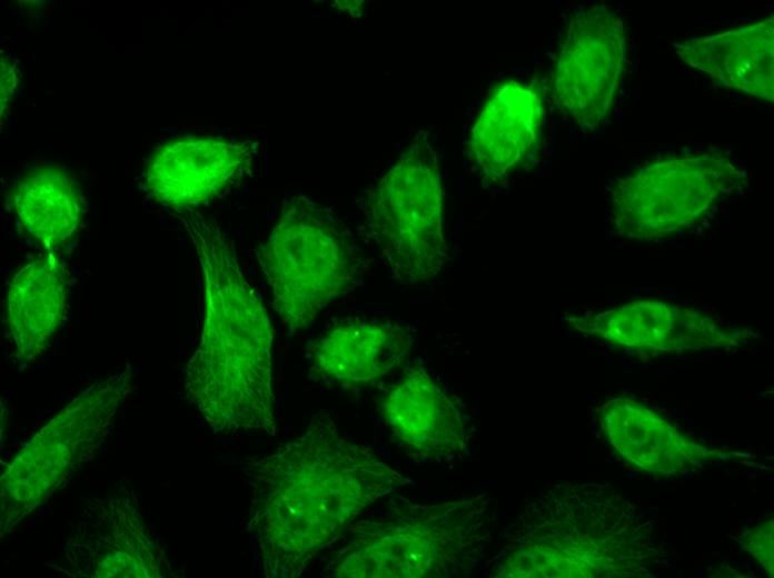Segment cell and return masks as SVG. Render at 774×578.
I'll return each mask as SVG.
<instances>
[{"label": "cell", "instance_id": "7c38bea8", "mask_svg": "<svg viewBox=\"0 0 774 578\" xmlns=\"http://www.w3.org/2000/svg\"><path fill=\"white\" fill-rule=\"evenodd\" d=\"M380 411L391 439L416 458L445 462L468 447L462 405L421 366L407 369L384 391Z\"/></svg>", "mask_w": 774, "mask_h": 578}, {"label": "cell", "instance_id": "e0dca14e", "mask_svg": "<svg viewBox=\"0 0 774 578\" xmlns=\"http://www.w3.org/2000/svg\"><path fill=\"white\" fill-rule=\"evenodd\" d=\"M681 59L720 83L773 102V16L737 29L686 40L677 46Z\"/></svg>", "mask_w": 774, "mask_h": 578}, {"label": "cell", "instance_id": "2e32d148", "mask_svg": "<svg viewBox=\"0 0 774 578\" xmlns=\"http://www.w3.org/2000/svg\"><path fill=\"white\" fill-rule=\"evenodd\" d=\"M67 293V270L54 250L17 271L8 287L4 318L19 360L33 361L48 348L66 316Z\"/></svg>", "mask_w": 774, "mask_h": 578}, {"label": "cell", "instance_id": "7a4b0ae2", "mask_svg": "<svg viewBox=\"0 0 774 578\" xmlns=\"http://www.w3.org/2000/svg\"><path fill=\"white\" fill-rule=\"evenodd\" d=\"M181 221L204 285L202 331L187 363L186 396L214 432L260 430L276 437L268 310L245 278L227 235L200 213Z\"/></svg>", "mask_w": 774, "mask_h": 578}, {"label": "cell", "instance_id": "ffe728a7", "mask_svg": "<svg viewBox=\"0 0 774 578\" xmlns=\"http://www.w3.org/2000/svg\"><path fill=\"white\" fill-rule=\"evenodd\" d=\"M16 87V71L9 58L2 59L1 67V112L7 110Z\"/></svg>", "mask_w": 774, "mask_h": 578}, {"label": "cell", "instance_id": "6da1fadb", "mask_svg": "<svg viewBox=\"0 0 774 578\" xmlns=\"http://www.w3.org/2000/svg\"><path fill=\"white\" fill-rule=\"evenodd\" d=\"M248 531L265 576L295 578L379 498L408 479L327 416L275 451L250 458Z\"/></svg>", "mask_w": 774, "mask_h": 578}, {"label": "cell", "instance_id": "9c48e42d", "mask_svg": "<svg viewBox=\"0 0 774 578\" xmlns=\"http://www.w3.org/2000/svg\"><path fill=\"white\" fill-rule=\"evenodd\" d=\"M626 28L608 6L578 10L568 21L553 72L560 112L591 132L607 119L625 72Z\"/></svg>", "mask_w": 774, "mask_h": 578}, {"label": "cell", "instance_id": "4fadbf2b", "mask_svg": "<svg viewBox=\"0 0 774 578\" xmlns=\"http://www.w3.org/2000/svg\"><path fill=\"white\" fill-rule=\"evenodd\" d=\"M543 88L538 81L509 80L482 106L469 137L474 162L485 176L500 179L538 148L543 127Z\"/></svg>", "mask_w": 774, "mask_h": 578}, {"label": "cell", "instance_id": "5bb4252c", "mask_svg": "<svg viewBox=\"0 0 774 578\" xmlns=\"http://www.w3.org/2000/svg\"><path fill=\"white\" fill-rule=\"evenodd\" d=\"M602 429L628 465L655 475H676L715 460L720 451L679 431L654 409L626 397L607 400Z\"/></svg>", "mask_w": 774, "mask_h": 578}, {"label": "cell", "instance_id": "3957f363", "mask_svg": "<svg viewBox=\"0 0 774 578\" xmlns=\"http://www.w3.org/2000/svg\"><path fill=\"white\" fill-rule=\"evenodd\" d=\"M596 484L557 486L528 502L489 561L498 578L634 576L651 557L647 529Z\"/></svg>", "mask_w": 774, "mask_h": 578}, {"label": "cell", "instance_id": "ba28073f", "mask_svg": "<svg viewBox=\"0 0 774 578\" xmlns=\"http://www.w3.org/2000/svg\"><path fill=\"white\" fill-rule=\"evenodd\" d=\"M130 372L93 383L61 410L1 478L2 521L17 522L60 484L107 430L130 389Z\"/></svg>", "mask_w": 774, "mask_h": 578}, {"label": "cell", "instance_id": "8fae6325", "mask_svg": "<svg viewBox=\"0 0 774 578\" xmlns=\"http://www.w3.org/2000/svg\"><path fill=\"white\" fill-rule=\"evenodd\" d=\"M259 144L250 140L181 137L151 156L146 185L162 205L185 210L220 196L251 171Z\"/></svg>", "mask_w": 774, "mask_h": 578}, {"label": "cell", "instance_id": "8992f818", "mask_svg": "<svg viewBox=\"0 0 774 578\" xmlns=\"http://www.w3.org/2000/svg\"><path fill=\"white\" fill-rule=\"evenodd\" d=\"M443 200L437 153L418 134L379 179L368 203L369 236L391 278L421 283L443 269Z\"/></svg>", "mask_w": 774, "mask_h": 578}, {"label": "cell", "instance_id": "30bf717a", "mask_svg": "<svg viewBox=\"0 0 774 578\" xmlns=\"http://www.w3.org/2000/svg\"><path fill=\"white\" fill-rule=\"evenodd\" d=\"M578 333L643 356L735 349L760 339L704 311L662 299H635L599 311L570 313Z\"/></svg>", "mask_w": 774, "mask_h": 578}, {"label": "cell", "instance_id": "277c9868", "mask_svg": "<svg viewBox=\"0 0 774 578\" xmlns=\"http://www.w3.org/2000/svg\"><path fill=\"white\" fill-rule=\"evenodd\" d=\"M489 500L482 495L408 502L359 522L328 561L338 578H439L466 574L490 539Z\"/></svg>", "mask_w": 774, "mask_h": 578}, {"label": "cell", "instance_id": "5b68a950", "mask_svg": "<svg viewBox=\"0 0 774 578\" xmlns=\"http://www.w3.org/2000/svg\"><path fill=\"white\" fill-rule=\"evenodd\" d=\"M257 258L272 306L291 332L309 327L353 289L360 259L335 211L307 195L284 200Z\"/></svg>", "mask_w": 774, "mask_h": 578}, {"label": "cell", "instance_id": "9a60e30c", "mask_svg": "<svg viewBox=\"0 0 774 578\" xmlns=\"http://www.w3.org/2000/svg\"><path fill=\"white\" fill-rule=\"evenodd\" d=\"M411 347L410 333L397 323L345 320L317 340L311 369L329 382L367 385L401 366L409 358Z\"/></svg>", "mask_w": 774, "mask_h": 578}, {"label": "cell", "instance_id": "52a82bcc", "mask_svg": "<svg viewBox=\"0 0 774 578\" xmlns=\"http://www.w3.org/2000/svg\"><path fill=\"white\" fill-rule=\"evenodd\" d=\"M747 186V173L718 148L667 157L611 188L609 219L621 237L653 241L682 232Z\"/></svg>", "mask_w": 774, "mask_h": 578}, {"label": "cell", "instance_id": "d6986e66", "mask_svg": "<svg viewBox=\"0 0 774 578\" xmlns=\"http://www.w3.org/2000/svg\"><path fill=\"white\" fill-rule=\"evenodd\" d=\"M743 544L762 567L773 576V518L771 517L752 528L745 535Z\"/></svg>", "mask_w": 774, "mask_h": 578}, {"label": "cell", "instance_id": "ac0fdd59", "mask_svg": "<svg viewBox=\"0 0 774 578\" xmlns=\"http://www.w3.org/2000/svg\"><path fill=\"white\" fill-rule=\"evenodd\" d=\"M11 203L23 228L54 250L80 227L85 200L75 179L58 167H40L16 181Z\"/></svg>", "mask_w": 774, "mask_h": 578}]
</instances>
